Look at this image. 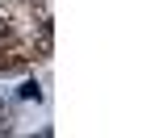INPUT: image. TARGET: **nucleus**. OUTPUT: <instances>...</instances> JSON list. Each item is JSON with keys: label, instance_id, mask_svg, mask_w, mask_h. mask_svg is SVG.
Returning <instances> with one entry per match:
<instances>
[{"label": "nucleus", "instance_id": "nucleus-2", "mask_svg": "<svg viewBox=\"0 0 159 138\" xmlns=\"http://www.w3.org/2000/svg\"><path fill=\"white\" fill-rule=\"evenodd\" d=\"M21 67V59H8V55H0V71H17Z\"/></svg>", "mask_w": 159, "mask_h": 138}, {"label": "nucleus", "instance_id": "nucleus-1", "mask_svg": "<svg viewBox=\"0 0 159 138\" xmlns=\"http://www.w3.org/2000/svg\"><path fill=\"white\" fill-rule=\"evenodd\" d=\"M21 96H25V100H38V96H42V92H38V84H34V80H30V84H21Z\"/></svg>", "mask_w": 159, "mask_h": 138}]
</instances>
